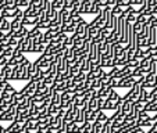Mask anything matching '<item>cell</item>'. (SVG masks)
<instances>
[{"label":"cell","instance_id":"6da1fadb","mask_svg":"<svg viewBox=\"0 0 157 133\" xmlns=\"http://www.w3.org/2000/svg\"><path fill=\"white\" fill-rule=\"evenodd\" d=\"M35 92H36V83L32 82V80H29L21 90H18V93L21 96H24V97H32L35 94Z\"/></svg>","mask_w":157,"mask_h":133},{"label":"cell","instance_id":"7a4b0ae2","mask_svg":"<svg viewBox=\"0 0 157 133\" xmlns=\"http://www.w3.org/2000/svg\"><path fill=\"white\" fill-rule=\"evenodd\" d=\"M31 44H32V39H31L29 36H25L24 39H20V40H18V44H17V47H15V50L21 51V53H29Z\"/></svg>","mask_w":157,"mask_h":133},{"label":"cell","instance_id":"3957f363","mask_svg":"<svg viewBox=\"0 0 157 133\" xmlns=\"http://www.w3.org/2000/svg\"><path fill=\"white\" fill-rule=\"evenodd\" d=\"M85 78H86V74L82 71H79L77 75H75L74 78H72V83H74L75 86H82L83 83H85Z\"/></svg>","mask_w":157,"mask_h":133},{"label":"cell","instance_id":"277c9868","mask_svg":"<svg viewBox=\"0 0 157 133\" xmlns=\"http://www.w3.org/2000/svg\"><path fill=\"white\" fill-rule=\"evenodd\" d=\"M21 126H22V124H18V122H10V125L6 127V132L7 133H20V130H21Z\"/></svg>","mask_w":157,"mask_h":133},{"label":"cell","instance_id":"5b68a950","mask_svg":"<svg viewBox=\"0 0 157 133\" xmlns=\"http://www.w3.org/2000/svg\"><path fill=\"white\" fill-rule=\"evenodd\" d=\"M28 32H29V29H28L27 27H22L20 28V29L17 31V32H14V35H13V38H15L17 40H20V39H24L25 36H28Z\"/></svg>","mask_w":157,"mask_h":133},{"label":"cell","instance_id":"8992f818","mask_svg":"<svg viewBox=\"0 0 157 133\" xmlns=\"http://www.w3.org/2000/svg\"><path fill=\"white\" fill-rule=\"evenodd\" d=\"M90 64H92V62L89 61L88 56H86V57H85V58H83V60H82V62H81L79 71H82V72H85V74H88V72H89V69H90Z\"/></svg>","mask_w":157,"mask_h":133},{"label":"cell","instance_id":"52a82bcc","mask_svg":"<svg viewBox=\"0 0 157 133\" xmlns=\"http://www.w3.org/2000/svg\"><path fill=\"white\" fill-rule=\"evenodd\" d=\"M0 31L4 33H7L10 31V20H6V18H2L0 20Z\"/></svg>","mask_w":157,"mask_h":133},{"label":"cell","instance_id":"ba28073f","mask_svg":"<svg viewBox=\"0 0 157 133\" xmlns=\"http://www.w3.org/2000/svg\"><path fill=\"white\" fill-rule=\"evenodd\" d=\"M85 25H86V22H82V24L75 27V33H77L81 39H85Z\"/></svg>","mask_w":157,"mask_h":133},{"label":"cell","instance_id":"9c48e42d","mask_svg":"<svg viewBox=\"0 0 157 133\" xmlns=\"http://www.w3.org/2000/svg\"><path fill=\"white\" fill-rule=\"evenodd\" d=\"M103 10V7L100 6V4L98 3V2H93L92 3V6H90V14H95V15H98L99 13Z\"/></svg>","mask_w":157,"mask_h":133},{"label":"cell","instance_id":"30bf717a","mask_svg":"<svg viewBox=\"0 0 157 133\" xmlns=\"http://www.w3.org/2000/svg\"><path fill=\"white\" fill-rule=\"evenodd\" d=\"M50 6H52V10H54V11H60V10L63 9V0H52Z\"/></svg>","mask_w":157,"mask_h":133},{"label":"cell","instance_id":"8fae6325","mask_svg":"<svg viewBox=\"0 0 157 133\" xmlns=\"http://www.w3.org/2000/svg\"><path fill=\"white\" fill-rule=\"evenodd\" d=\"M107 118H109V116L106 115V113H104V111H100V113L98 114V118H96V121L93 122V124H100V125H103L104 122L107 121Z\"/></svg>","mask_w":157,"mask_h":133},{"label":"cell","instance_id":"7c38bea8","mask_svg":"<svg viewBox=\"0 0 157 133\" xmlns=\"http://www.w3.org/2000/svg\"><path fill=\"white\" fill-rule=\"evenodd\" d=\"M48 111H49V115L57 116V115H59V111H60V107L56 105V104H50V105H49V108H48Z\"/></svg>","mask_w":157,"mask_h":133},{"label":"cell","instance_id":"4fadbf2b","mask_svg":"<svg viewBox=\"0 0 157 133\" xmlns=\"http://www.w3.org/2000/svg\"><path fill=\"white\" fill-rule=\"evenodd\" d=\"M42 33V31L39 29V28H36V27H33L32 29H29V32H28V36H29L31 39H36V38H39V35Z\"/></svg>","mask_w":157,"mask_h":133},{"label":"cell","instance_id":"5bb4252c","mask_svg":"<svg viewBox=\"0 0 157 133\" xmlns=\"http://www.w3.org/2000/svg\"><path fill=\"white\" fill-rule=\"evenodd\" d=\"M122 13H124V9H122V7H120V6H114V7H111V14H113L116 18L121 17Z\"/></svg>","mask_w":157,"mask_h":133},{"label":"cell","instance_id":"9a60e30c","mask_svg":"<svg viewBox=\"0 0 157 133\" xmlns=\"http://www.w3.org/2000/svg\"><path fill=\"white\" fill-rule=\"evenodd\" d=\"M29 3H31V0H15V6L22 10L27 9V7L29 6Z\"/></svg>","mask_w":157,"mask_h":133},{"label":"cell","instance_id":"2e32d148","mask_svg":"<svg viewBox=\"0 0 157 133\" xmlns=\"http://www.w3.org/2000/svg\"><path fill=\"white\" fill-rule=\"evenodd\" d=\"M4 93H7V94H11V96H14L15 93H17V90H15V87L11 85L10 82H7L6 83V87H4V90H3Z\"/></svg>","mask_w":157,"mask_h":133},{"label":"cell","instance_id":"e0dca14e","mask_svg":"<svg viewBox=\"0 0 157 133\" xmlns=\"http://www.w3.org/2000/svg\"><path fill=\"white\" fill-rule=\"evenodd\" d=\"M82 14V7H72L71 10H70V15H71V18H75V17H79V15Z\"/></svg>","mask_w":157,"mask_h":133},{"label":"cell","instance_id":"ac0fdd59","mask_svg":"<svg viewBox=\"0 0 157 133\" xmlns=\"http://www.w3.org/2000/svg\"><path fill=\"white\" fill-rule=\"evenodd\" d=\"M92 122H85V124L81 126V133H90L92 132Z\"/></svg>","mask_w":157,"mask_h":133},{"label":"cell","instance_id":"d6986e66","mask_svg":"<svg viewBox=\"0 0 157 133\" xmlns=\"http://www.w3.org/2000/svg\"><path fill=\"white\" fill-rule=\"evenodd\" d=\"M125 67H127V68H129L131 71H133L135 68H138V67H139V61H138V60H131V61L127 62V65H125Z\"/></svg>","mask_w":157,"mask_h":133},{"label":"cell","instance_id":"ffe728a7","mask_svg":"<svg viewBox=\"0 0 157 133\" xmlns=\"http://www.w3.org/2000/svg\"><path fill=\"white\" fill-rule=\"evenodd\" d=\"M68 71H70V76H71V79L75 76V75L79 72V67H78L77 64H74V65H70V68H68Z\"/></svg>","mask_w":157,"mask_h":133},{"label":"cell","instance_id":"44dd1931","mask_svg":"<svg viewBox=\"0 0 157 133\" xmlns=\"http://www.w3.org/2000/svg\"><path fill=\"white\" fill-rule=\"evenodd\" d=\"M50 100H52V104H56V105H59L60 107V93H57V92H54L53 94H52V97H50Z\"/></svg>","mask_w":157,"mask_h":133},{"label":"cell","instance_id":"7402d4cb","mask_svg":"<svg viewBox=\"0 0 157 133\" xmlns=\"http://www.w3.org/2000/svg\"><path fill=\"white\" fill-rule=\"evenodd\" d=\"M116 6H120V7H122V9H125V7L131 6V2L129 0H116Z\"/></svg>","mask_w":157,"mask_h":133},{"label":"cell","instance_id":"603a6c76","mask_svg":"<svg viewBox=\"0 0 157 133\" xmlns=\"http://www.w3.org/2000/svg\"><path fill=\"white\" fill-rule=\"evenodd\" d=\"M125 21H127L128 24H133V22L136 21V13H131V14H128L127 18H125Z\"/></svg>","mask_w":157,"mask_h":133},{"label":"cell","instance_id":"cb8c5ba5","mask_svg":"<svg viewBox=\"0 0 157 133\" xmlns=\"http://www.w3.org/2000/svg\"><path fill=\"white\" fill-rule=\"evenodd\" d=\"M145 82L147 83H156V76H154V74H146L145 75Z\"/></svg>","mask_w":157,"mask_h":133},{"label":"cell","instance_id":"d4e9b609","mask_svg":"<svg viewBox=\"0 0 157 133\" xmlns=\"http://www.w3.org/2000/svg\"><path fill=\"white\" fill-rule=\"evenodd\" d=\"M67 39H68V36H67V35H65V33H60V35H59V38H57V43H60V44H64L65 43V42H67Z\"/></svg>","mask_w":157,"mask_h":133},{"label":"cell","instance_id":"484cf974","mask_svg":"<svg viewBox=\"0 0 157 133\" xmlns=\"http://www.w3.org/2000/svg\"><path fill=\"white\" fill-rule=\"evenodd\" d=\"M13 53H14V49H11V47H9V49H6V50L2 53V56L3 57H6L7 60L10 58V57H13Z\"/></svg>","mask_w":157,"mask_h":133},{"label":"cell","instance_id":"4316f807","mask_svg":"<svg viewBox=\"0 0 157 133\" xmlns=\"http://www.w3.org/2000/svg\"><path fill=\"white\" fill-rule=\"evenodd\" d=\"M132 31L135 33H140V31H142V24H139V22H133L132 24Z\"/></svg>","mask_w":157,"mask_h":133},{"label":"cell","instance_id":"83f0119b","mask_svg":"<svg viewBox=\"0 0 157 133\" xmlns=\"http://www.w3.org/2000/svg\"><path fill=\"white\" fill-rule=\"evenodd\" d=\"M146 21H147V17H146V15L138 14V15H136V21H135V22H139V24H145Z\"/></svg>","mask_w":157,"mask_h":133},{"label":"cell","instance_id":"f1b7e54d","mask_svg":"<svg viewBox=\"0 0 157 133\" xmlns=\"http://www.w3.org/2000/svg\"><path fill=\"white\" fill-rule=\"evenodd\" d=\"M9 107L10 105H7L6 103H4V101H2L0 100V115H2V114H4L7 111V109H9Z\"/></svg>","mask_w":157,"mask_h":133},{"label":"cell","instance_id":"f546056e","mask_svg":"<svg viewBox=\"0 0 157 133\" xmlns=\"http://www.w3.org/2000/svg\"><path fill=\"white\" fill-rule=\"evenodd\" d=\"M90 6H92V3L85 4V6H81L82 7V14H90Z\"/></svg>","mask_w":157,"mask_h":133},{"label":"cell","instance_id":"4dcf8cb0","mask_svg":"<svg viewBox=\"0 0 157 133\" xmlns=\"http://www.w3.org/2000/svg\"><path fill=\"white\" fill-rule=\"evenodd\" d=\"M149 58H150V61L157 62V50L151 51V54H150V56H149Z\"/></svg>","mask_w":157,"mask_h":133},{"label":"cell","instance_id":"1f68e13d","mask_svg":"<svg viewBox=\"0 0 157 133\" xmlns=\"http://www.w3.org/2000/svg\"><path fill=\"white\" fill-rule=\"evenodd\" d=\"M104 101H106V100H104V98H98V108H99V109H101V108H103V105H104Z\"/></svg>","mask_w":157,"mask_h":133},{"label":"cell","instance_id":"d6a6232c","mask_svg":"<svg viewBox=\"0 0 157 133\" xmlns=\"http://www.w3.org/2000/svg\"><path fill=\"white\" fill-rule=\"evenodd\" d=\"M147 133H157V124H153V126L149 129Z\"/></svg>","mask_w":157,"mask_h":133},{"label":"cell","instance_id":"836d02e7","mask_svg":"<svg viewBox=\"0 0 157 133\" xmlns=\"http://www.w3.org/2000/svg\"><path fill=\"white\" fill-rule=\"evenodd\" d=\"M107 2V6L109 7H114L116 6V0H106Z\"/></svg>","mask_w":157,"mask_h":133},{"label":"cell","instance_id":"e575fe53","mask_svg":"<svg viewBox=\"0 0 157 133\" xmlns=\"http://www.w3.org/2000/svg\"><path fill=\"white\" fill-rule=\"evenodd\" d=\"M29 4H33V6H39V7H40V0H31Z\"/></svg>","mask_w":157,"mask_h":133},{"label":"cell","instance_id":"d590c367","mask_svg":"<svg viewBox=\"0 0 157 133\" xmlns=\"http://www.w3.org/2000/svg\"><path fill=\"white\" fill-rule=\"evenodd\" d=\"M151 15H154V17H157V6L151 7Z\"/></svg>","mask_w":157,"mask_h":133},{"label":"cell","instance_id":"8d00e7d4","mask_svg":"<svg viewBox=\"0 0 157 133\" xmlns=\"http://www.w3.org/2000/svg\"><path fill=\"white\" fill-rule=\"evenodd\" d=\"M3 51H4V49H3V46H2V44H0V54L3 53Z\"/></svg>","mask_w":157,"mask_h":133},{"label":"cell","instance_id":"74e56055","mask_svg":"<svg viewBox=\"0 0 157 133\" xmlns=\"http://www.w3.org/2000/svg\"><path fill=\"white\" fill-rule=\"evenodd\" d=\"M56 133H65V132H64V130H61V129H60V130H57Z\"/></svg>","mask_w":157,"mask_h":133},{"label":"cell","instance_id":"f35d334b","mask_svg":"<svg viewBox=\"0 0 157 133\" xmlns=\"http://www.w3.org/2000/svg\"><path fill=\"white\" fill-rule=\"evenodd\" d=\"M2 93H3V92H2V90H0V98H2Z\"/></svg>","mask_w":157,"mask_h":133}]
</instances>
